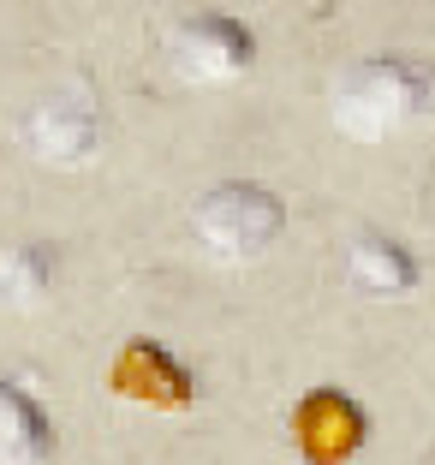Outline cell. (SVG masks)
Here are the masks:
<instances>
[{"label":"cell","mask_w":435,"mask_h":465,"mask_svg":"<svg viewBox=\"0 0 435 465\" xmlns=\"http://www.w3.org/2000/svg\"><path fill=\"white\" fill-rule=\"evenodd\" d=\"M334 132L352 143L411 132L418 120H435V66L418 54H370L341 72L334 102H328Z\"/></svg>","instance_id":"6da1fadb"},{"label":"cell","mask_w":435,"mask_h":465,"mask_svg":"<svg viewBox=\"0 0 435 465\" xmlns=\"http://www.w3.org/2000/svg\"><path fill=\"white\" fill-rule=\"evenodd\" d=\"M286 227V203L257 179H221L191 203V239L215 262H257Z\"/></svg>","instance_id":"7a4b0ae2"},{"label":"cell","mask_w":435,"mask_h":465,"mask_svg":"<svg viewBox=\"0 0 435 465\" xmlns=\"http://www.w3.org/2000/svg\"><path fill=\"white\" fill-rule=\"evenodd\" d=\"M25 150L36 155L42 167H90L102 155V137H108V120H102V102H95L90 84L66 78L54 90H42L25 108Z\"/></svg>","instance_id":"3957f363"},{"label":"cell","mask_w":435,"mask_h":465,"mask_svg":"<svg viewBox=\"0 0 435 465\" xmlns=\"http://www.w3.org/2000/svg\"><path fill=\"white\" fill-rule=\"evenodd\" d=\"M167 66H173V78L203 84V90L239 84L257 66V36L232 13H185L167 30Z\"/></svg>","instance_id":"277c9868"},{"label":"cell","mask_w":435,"mask_h":465,"mask_svg":"<svg viewBox=\"0 0 435 465\" xmlns=\"http://www.w3.org/2000/svg\"><path fill=\"white\" fill-rule=\"evenodd\" d=\"M304 465H352L370 441V418L346 388H311L286 418Z\"/></svg>","instance_id":"5b68a950"},{"label":"cell","mask_w":435,"mask_h":465,"mask_svg":"<svg viewBox=\"0 0 435 465\" xmlns=\"http://www.w3.org/2000/svg\"><path fill=\"white\" fill-rule=\"evenodd\" d=\"M108 394L125 400V406H150V411H185L197 400V376L167 352L162 341L137 334L114 352L108 364Z\"/></svg>","instance_id":"8992f818"},{"label":"cell","mask_w":435,"mask_h":465,"mask_svg":"<svg viewBox=\"0 0 435 465\" xmlns=\"http://www.w3.org/2000/svg\"><path fill=\"white\" fill-rule=\"evenodd\" d=\"M418 257H411L400 239L388 232H358L346 245V281H352L364 299H406L418 287Z\"/></svg>","instance_id":"52a82bcc"},{"label":"cell","mask_w":435,"mask_h":465,"mask_svg":"<svg viewBox=\"0 0 435 465\" xmlns=\"http://www.w3.org/2000/svg\"><path fill=\"white\" fill-rule=\"evenodd\" d=\"M54 418L30 388L0 382V465H54Z\"/></svg>","instance_id":"ba28073f"},{"label":"cell","mask_w":435,"mask_h":465,"mask_svg":"<svg viewBox=\"0 0 435 465\" xmlns=\"http://www.w3.org/2000/svg\"><path fill=\"white\" fill-rule=\"evenodd\" d=\"M60 257L54 245H36V239H13L0 245V311H30L54 292Z\"/></svg>","instance_id":"9c48e42d"}]
</instances>
